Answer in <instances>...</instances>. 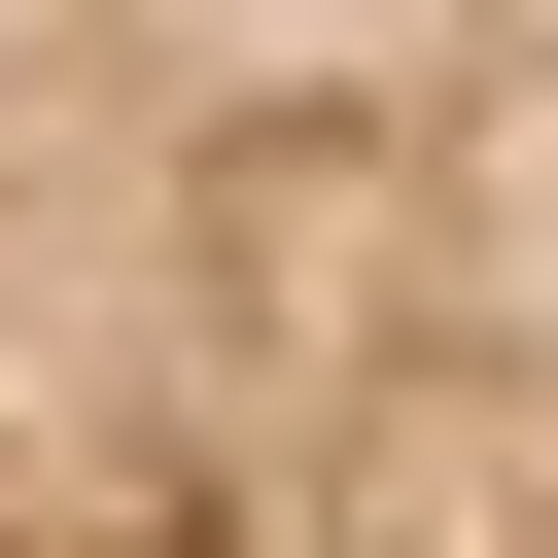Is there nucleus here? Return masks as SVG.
Wrapping results in <instances>:
<instances>
[{
  "label": "nucleus",
  "mask_w": 558,
  "mask_h": 558,
  "mask_svg": "<svg viewBox=\"0 0 558 558\" xmlns=\"http://www.w3.org/2000/svg\"><path fill=\"white\" fill-rule=\"evenodd\" d=\"M0 558H558V0H0Z\"/></svg>",
  "instance_id": "1"
}]
</instances>
